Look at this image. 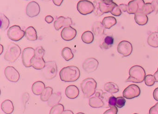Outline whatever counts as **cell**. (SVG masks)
Masks as SVG:
<instances>
[{
  "instance_id": "cell-1",
  "label": "cell",
  "mask_w": 158,
  "mask_h": 114,
  "mask_svg": "<svg viewBox=\"0 0 158 114\" xmlns=\"http://www.w3.org/2000/svg\"><path fill=\"white\" fill-rule=\"evenodd\" d=\"M60 80L65 82H73L80 78V71L77 67L68 66L63 68L60 72Z\"/></svg>"
},
{
  "instance_id": "cell-2",
  "label": "cell",
  "mask_w": 158,
  "mask_h": 114,
  "mask_svg": "<svg viewBox=\"0 0 158 114\" xmlns=\"http://www.w3.org/2000/svg\"><path fill=\"white\" fill-rule=\"evenodd\" d=\"M95 15L100 16L104 14L110 13L117 4L113 2H109L106 0H95L93 2Z\"/></svg>"
},
{
  "instance_id": "cell-3",
  "label": "cell",
  "mask_w": 158,
  "mask_h": 114,
  "mask_svg": "<svg viewBox=\"0 0 158 114\" xmlns=\"http://www.w3.org/2000/svg\"><path fill=\"white\" fill-rule=\"evenodd\" d=\"M129 77L127 80V82L139 83L145 80L146 72L141 66L135 65L130 68L129 71Z\"/></svg>"
},
{
  "instance_id": "cell-4",
  "label": "cell",
  "mask_w": 158,
  "mask_h": 114,
  "mask_svg": "<svg viewBox=\"0 0 158 114\" xmlns=\"http://www.w3.org/2000/svg\"><path fill=\"white\" fill-rule=\"evenodd\" d=\"M97 83L94 79L88 78L83 80L80 85L81 90L85 97L89 98L96 92Z\"/></svg>"
},
{
  "instance_id": "cell-5",
  "label": "cell",
  "mask_w": 158,
  "mask_h": 114,
  "mask_svg": "<svg viewBox=\"0 0 158 114\" xmlns=\"http://www.w3.org/2000/svg\"><path fill=\"white\" fill-rule=\"evenodd\" d=\"M21 52V49L19 45L15 43H10L4 55V59L10 62H15L20 57Z\"/></svg>"
},
{
  "instance_id": "cell-6",
  "label": "cell",
  "mask_w": 158,
  "mask_h": 114,
  "mask_svg": "<svg viewBox=\"0 0 158 114\" xmlns=\"http://www.w3.org/2000/svg\"><path fill=\"white\" fill-rule=\"evenodd\" d=\"M58 72L57 64L54 61H47L46 65L42 69V73L45 79L52 80L55 78Z\"/></svg>"
},
{
  "instance_id": "cell-7",
  "label": "cell",
  "mask_w": 158,
  "mask_h": 114,
  "mask_svg": "<svg viewBox=\"0 0 158 114\" xmlns=\"http://www.w3.org/2000/svg\"><path fill=\"white\" fill-rule=\"evenodd\" d=\"M7 35L10 40L19 41L24 36L25 32L21 29L19 26H13L8 30Z\"/></svg>"
},
{
  "instance_id": "cell-8",
  "label": "cell",
  "mask_w": 158,
  "mask_h": 114,
  "mask_svg": "<svg viewBox=\"0 0 158 114\" xmlns=\"http://www.w3.org/2000/svg\"><path fill=\"white\" fill-rule=\"evenodd\" d=\"M77 10L81 14L87 15L94 12V5L91 2L82 0L77 3Z\"/></svg>"
},
{
  "instance_id": "cell-9",
  "label": "cell",
  "mask_w": 158,
  "mask_h": 114,
  "mask_svg": "<svg viewBox=\"0 0 158 114\" xmlns=\"http://www.w3.org/2000/svg\"><path fill=\"white\" fill-rule=\"evenodd\" d=\"M35 56V49L33 48L27 47L24 49L22 54V61L26 68L32 67L31 60Z\"/></svg>"
},
{
  "instance_id": "cell-10",
  "label": "cell",
  "mask_w": 158,
  "mask_h": 114,
  "mask_svg": "<svg viewBox=\"0 0 158 114\" xmlns=\"http://www.w3.org/2000/svg\"><path fill=\"white\" fill-rule=\"evenodd\" d=\"M145 4L143 0H132L127 4V13L135 14L137 13L142 11Z\"/></svg>"
},
{
  "instance_id": "cell-11",
  "label": "cell",
  "mask_w": 158,
  "mask_h": 114,
  "mask_svg": "<svg viewBox=\"0 0 158 114\" xmlns=\"http://www.w3.org/2000/svg\"><path fill=\"white\" fill-rule=\"evenodd\" d=\"M140 90L137 85L132 84L127 86L123 92V96L126 99H131L139 96Z\"/></svg>"
},
{
  "instance_id": "cell-12",
  "label": "cell",
  "mask_w": 158,
  "mask_h": 114,
  "mask_svg": "<svg viewBox=\"0 0 158 114\" xmlns=\"http://www.w3.org/2000/svg\"><path fill=\"white\" fill-rule=\"evenodd\" d=\"M117 51L123 57L130 56L133 51V46L130 42L127 41H122L117 46Z\"/></svg>"
},
{
  "instance_id": "cell-13",
  "label": "cell",
  "mask_w": 158,
  "mask_h": 114,
  "mask_svg": "<svg viewBox=\"0 0 158 114\" xmlns=\"http://www.w3.org/2000/svg\"><path fill=\"white\" fill-rule=\"evenodd\" d=\"M4 74L8 80L12 82H17L20 79L19 72L12 66L6 67L4 70Z\"/></svg>"
},
{
  "instance_id": "cell-14",
  "label": "cell",
  "mask_w": 158,
  "mask_h": 114,
  "mask_svg": "<svg viewBox=\"0 0 158 114\" xmlns=\"http://www.w3.org/2000/svg\"><path fill=\"white\" fill-rule=\"evenodd\" d=\"M99 62L94 58H89L84 61L83 63V68L87 73L94 72L98 69Z\"/></svg>"
},
{
  "instance_id": "cell-15",
  "label": "cell",
  "mask_w": 158,
  "mask_h": 114,
  "mask_svg": "<svg viewBox=\"0 0 158 114\" xmlns=\"http://www.w3.org/2000/svg\"><path fill=\"white\" fill-rule=\"evenodd\" d=\"M26 11L28 17L34 18L38 16L40 13V7L36 2H31L27 6Z\"/></svg>"
},
{
  "instance_id": "cell-16",
  "label": "cell",
  "mask_w": 158,
  "mask_h": 114,
  "mask_svg": "<svg viewBox=\"0 0 158 114\" xmlns=\"http://www.w3.org/2000/svg\"><path fill=\"white\" fill-rule=\"evenodd\" d=\"M77 31L75 29L70 26L65 27L61 33V37L63 40L69 41L73 40L77 35Z\"/></svg>"
},
{
  "instance_id": "cell-17",
  "label": "cell",
  "mask_w": 158,
  "mask_h": 114,
  "mask_svg": "<svg viewBox=\"0 0 158 114\" xmlns=\"http://www.w3.org/2000/svg\"><path fill=\"white\" fill-rule=\"evenodd\" d=\"M73 24L72 19L69 17L65 18L63 16H60L57 18L54 23L55 30L59 31L62 27H68Z\"/></svg>"
},
{
  "instance_id": "cell-18",
  "label": "cell",
  "mask_w": 158,
  "mask_h": 114,
  "mask_svg": "<svg viewBox=\"0 0 158 114\" xmlns=\"http://www.w3.org/2000/svg\"><path fill=\"white\" fill-rule=\"evenodd\" d=\"M65 94L70 99H75L79 96V89L76 85H69L65 89Z\"/></svg>"
},
{
  "instance_id": "cell-19",
  "label": "cell",
  "mask_w": 158,
  "mask_h": 114,
  "mask_svg": "<svg viewBox=\"0 0 158 114\" xmlns=\"http://www.w3.org/2000/svg\"><path fill=\"white\" fill-rule=\"evenodd\" d=\"M45 84L41 81L35 82L32 86V91L35 95H40L45 89Z\"/></svg>"
},
{
  "instance_id": "cell-20",
  "label": "cell",
  "mask_w": 158,
  "mask_h": 114,
  "mask_svg": "<svg viewBox=\"0 0 158 114\" xmlns=\"http://www.w3.org/2000/svg\"><path fill=\"white\" fill-rule=\"evenodd\" d=\"M46 61L43 58L33 57L31 60V65L34 69L36 70H42L46 65Z\"/></svg>"
},
{
  "instance_id": "cell-21",
  "label": "cell",
  "mask_w": 158,
  "mask_h": 114,
  "mask_svg": "<svg viewBox=\"0 0 158 114\" xmlns=\"http://www.w3.org/2000/svg\"><path fill=\"white\" fill-rule=\"evenodd\" d=\"M25 36L29 41H35L38 39L36 31L33 26H29L26 29L25 31Z\"/></svg>"
},
{
  "instance_id": "cell-22",
  "label": "cell",
  "mask_w": 158,
  "mask_h": 114,
  "mask_svg": "<svg viewBox=\"0 0 158 114\" xmlns=\"http://www.w3.org/2000/svg\"><path fill=\"white\" fill-rule=\"evenodd\" d=\"M1 108L5 114H12L14 111L13 103L9 99L5 100L2 103Z\"/></svg>"
},
{
  "instance_id": "cell-23",
  "label": "cell",
  "mask_w": 158,
  "mask_h": 114,
  "mask_svg": "<svg viewBox=\"0 0 158 114\" xmlns=\"http://www.w3.org/2000/svg\"><path fill=\"white\" fill-rule=\"evenodd\" d=\"M89 104L91 107L93 108H100L104 106L103 100L101 97L97 96L90 97L89 99Z\"/></svg>"
},
{
  "instance_id": "cell-24",
  "label": "cell",
  "mask_w": 158,
  "mask_h": 114,
  "mask_svg": "<svg viewBox=\"0 0 158 114\" xmlns=\"http://www.w3.org/2000/svg\"><path fill=\"white\" fill-rule=\"evenodd\" d=\"M135 20L139 25L144 26L147 24L148 19L147 15L142 12H139L135 14Z\"/></svg>"
},
{
  "instance_id": "cell-25",
  "label": "cell",
  "mask_w": 158,
  "mask_h": 114,
  "mask_svg": "<svg viewBox=\"0 0 158 114\" xmlns=\"http://www.w3.org/2000/svg\"><path fill=\"white\" fill-rule=\"evenodd\" d=\"M61 98L62 96L61 92H58L54 93L51 96L48 100V105L52 107L54 106L59 104L61 100Z\"/></svg>"
},
{
  "instance_id": "cell-26",
  "label": "cell",
  "mask_w": 158,
  "mask_h": 114,
  "mask_svg": "<svg viewBox=\"0 0 158 114\" xmlns=\"http://www.w3.org/2000/svg\"><path fill=\"white\" fill-rule=\"evenodd\" d=\"M117 23L116 19L112 16H108L104 18L102 23L106 29H110Z\"/></svg>"
},
{
  "instance_id": "cell-27",
  "label": "cell",
  "mask_w": 158,
  "mask_h": 114,
  "mask_svg": "<svg viewBox=\"0 0 158 114\" xmlns=\"http://www.w3.org/2000/svg\"><path fill=\"white\" fill-rule=\"evenodd\" d=\"M147 42L149 45L152 47H158V32L150 34L147 39Z\"/></svg>"
},
{
  "instance_id": "cell-28",
  "label": "cell",
  "mask_w": 158,
  "mask_h": 114,
  "mask_svg": "<svg viewBox=\"0 0 158 114\" xmlns=\"http://www.w3.org/2000/svg\"><path fill=\"white\" fill-rule=\"evenodd\" d=\"M104 28L101 22H97L94 24L92 26V31L95 35L99 36L104 34Z\"/></svg>"
},
{
  "instance_id": "cell-29",
  "label": "cell",
  "mask_w": 158,
  "mask_h": 114,
  "mask_svg": "<svg viewBox=\"0 0 158 114\" xmlns=\"http://www.w3.org/2000/svg\"><path fill=\"white\" fill-rule=\"evenodd\" d=\"M114 39L112 37L110 36H107L104 37L103 42L100 45V47L102 49H109L114 44Z\"/></svg>"
},
{
  "instance_id": "cell-30",
  "label": "cell",
  "mask_w": 158,
  "mask_h": 114,
  "mask_svg": "<svg viewBox=\"0 0 158 114\" xmlns=\"http://www.w3.org/2000/svg\"><path fill=\"white\" fill-rule=\"evenodd\" d=\"M104 89L105 91L111 94L119 92V87L117 85L112 82L106 83L104 85Z\"/></svg>"
},
{
  "instance_id": "cell-31",
  "label": "cell",
  "mask_w": 158,
  "mask_h": 114,
  "mask_svg": "<svg viewBox=\"0 0 158 114\" xmlns=\"http://www.w3.org/2000/svg\"><path fill=\"white\" fill-rule=\"evenodd\" d=\"M81 39L82 41L85 44H91L94 41V34L90 31H85L82 34Z\"/></svg>"
},
{
  "instance_id": "cell-32",
  "label": "cell",
  "mask_w": 158,
  "mask_h": 114,
  "mask_svg": "<svg viewBox=\"0 0 158 114\" xmlns=\"http://www.w3.org/2000/svg\"><path fill=\"white\" fill-rule=\"evenodd\" d=\"M61 56L66 61H69L74 57V54L72 52V49L67 47L63 49L61 51Z\"/></svg>"
},
{
  "instance_id": "cell-33",
  "label": "cell",
  "mask_w": 158,
  "mask_h": 114,
  "mask_svg": "<svg viewBox=\"0 0 158 114\" xmlns=\"http://www.w3.org/2000/svg\"><path fill=\"white\" fill-rule=\"evenodd\" d=\"M53 89L51 87H47L44 89V91L40 95V98L41 101L47 102L49 99L52 94Z\"/></svg>"
},
{
  "instance_id": "cell-34",
  "label": "cell",
  "mask_w": 158,
  "mask_h": 114,
  "mask_svg": "<svg viewBox=\"0 0 158 114\" xmlns=\"http://www.w3.org/2000/svg\"><path fill=\"white\" fill-rule=\"evenodd\" d=\"M0 18H1V29L2 30H7L10 26V20L2 14H1L0 15Z\"/></svg>"
},
{
  "instance_id": "cell-35",
  "label": "cell",
  "mask_w": 158,
  "mask_h": 114,
  "mask_svg": "<svg viewBox=\"0 0 158 114\" xmlns=\"http://www.w3.org/2000/svg\"><path fill=\"white\" fill-rule=\"evenodd\" d=\"M64 109L63 105L59 104L52 108L49 114H62Z\"/></svg>"
},
{
  "instance_id": "cell-36",
  "label": "cell",
  "mask_w": 158,
  "mask_h": 114,
  "mask_svg": "<svg viewBox=\"0 0 158 114\" xmlns=\"http://www.w3.org/2000/svg\"><path fill=\"white\" fill-rule=\"evenodd\" d=\"M153 11H154V10H153L152 3L148 2V3H145L141 12L146 14V15H148V14H150Z\"/></svg>"
},
{
  "instance_id": "cell-37",
  "label": "cell",
  "mask_w": 158,
  "mask_h": 114,
  "mask_svg": "<svg viewBox=\"0 0 158 114\" xmlns=\"http://www.w3.org/2000/svg\"><path fill=\"white\" fill-rule=\"evenodd\" d=\"M144 81H145V84L148 86H152L156 82L154 76L150 74L146 76Z\"/></svg>"
},
{
  "instance_id": "cell-38",
  "label": "cell",
  "mask_w": 158,
  "mask_h": 114,
  "mask_svg": "<svg viewBox=\"0 0 158 114\" xmlns=\"http://www.w3.org/2000/svg\"><path fill=\"white\" fill-rule=\"evenodd\" d=\"M45 50L42 46H39L35 49V57H36L43 58L45 55Z\"/></svg>"
},
{
  "instance_id": "cell-39",
  "label": "cell",
  "mask_w": 158,
  "mask_h": 114,
  "mask_svg": "<svg viewBox=\"0 0 158 114\" xmlns=\"http://www.w3.org/2000/svg\"><path fill=\"white\" fill-rule=\"evenodd\" d=\"M126 104V100L123 96H119L116 98V106L119 108H122Z\"/></svg>"
},
{
  "instance_id": "cell-40",
  "label": "cell",
  "mask_w": 158,
  "mask_h": 114,
  "mask_svg": "<svg viewBox=\"0 0 158 114\" xmlns=\"http://www.w3.org/2000/svg\"><path fill=\"white\" fill-rule=\"evenodd\" d=\"M116 98L114 96H111L109 97V100L108 101V106L111 108V107L116 106Z\"/></svg>"
},
{
  "instance_id": "cell-41",
  "label": "cell",
  "mask_w": 158,
  "mask_h": 114,
  "mask_svg": "<svg viewBox=\"0 0 158 114\" xmlns=\"http://www.w3.org/2000/svg\"><path fill=\"white\" fill-rule=\"evenodd\" d=\"M111 14L115 16H119L122 14V11L120 10L119 6L116 5L111 12Z\"/></svg>"
},
{
  "instance_id": "cell-42",
  "label": "cell",
  "mask_w": 158,
  "mask_h": 114,
  "mask_svg": "<svg viewBox=\"0 0 158 114\" xmlns=\"http://www.w3.org/2000/svg\"><path fill=\"white\" fill-rule=\"evenodd\" d=\"M118 109L116 106L111 107L110 109L106 110L103 114H117Z\"/></svg>"
},
{
  "instance_id": "cell-43",
  "label": "cell",
  "mask_w": 158,
  "mask_h": 114,
  "mask_svg": "<svg viewBox=\"0 0 158 114\" xmlns=\"http://www.w3.org/2000/svg\"><path fill=\"white\" fill-rule=\"evenodd\" d=\"M152 5L153 7L154 11L155 12V13L157 14L158 12V1L157 0H153V1L151 2Z\"/></svg>"
},
{
  "instance_id": "cell-44",
  "label": "cell",
  "mask_w": 158,
  "mask_h": 114,
  "mask_svg": "<svg viewBox=\"0 0 158 114\" xmlns=\"http://www.w3.org/2000/svg\"><path fill=\"white\" fill-rule=\"evenodd\" d=\"M148 114H158V109L157 107L154 105L151 108Z\"/></svg>"
},
{
  "instance_id": "cell-45",
  "label": "cell",
  "mask_w": 158,
  "mask_h": 114,
  "mask_svg": "<svg viewBox=\"0 0 158 114\" xmlns=\"http://www.w3.org/2000/svg\"><path fill=\"white\" fill-rule=\"evenodd\" d=\"M53 20H54V18L52 16H51V15H48L45 17V21L47 22L48 23L50 24L52 22Z\"/></svg>"
},
{
  "instance_id": "cell-46",
  "label": "cell",
  "mask_w": 158,
  "mask_h": 114,
  "mask_svg": "<svg viewBox=\"0 0 158 114\" xmlns=\"http://www.w3.org/2000/svg\"><path fill=\"white\" fill-rule=\"evenodd\" d=\"M119 8L120 10L123 12H127V5L124 4H121L119 5Z\"/></svg>"
},
{
  "instance_id": "cell-47",
  "label": "cell",
  "mask_w": 158,
  "mask_h": 114,
  "mask_svg": "<svg viewBox=\"0 0 158 114\" xmlns=\"http://www.w3.org/2000/svg\"><path fill=\"white\" fill-rule=\"evenodd\" d=\"M153 96L154 99L158 102V87L156 88L153 91Z\"/></svg>"
},
{
  "instance_id": "cell-48",
  "label": "cell",
  "mask_w": 158,
  "mask_h": 114,
  "mask_svg": "<svg viewBox=\"0 0 158 114\" xmlns=\"http://www.w3.org/2000/svg\"><path fill=\"white\" fill-rule=\"evenodd\" d=\"M63 1L64 0H52V2L56 6H60L63 2Z\"/></svg>"
},
{
  "instance_id": "cell-49",
  "label": "cell",
  "mask_w": 158,
  "mask_h": 114,
  "mask_svg": "<svg viewBox=\"0 0 158 114\" xmlns=\"http://www.w3.org/2000/svg\"><path fill=\"white\" fill-rule=\"evenodd\" d=\"M62 114H74L73 112L70 110H64Z\"/></svg>"
},
{
  "instance_id": "cell-50",
  "label": "cell",
  "mask_w": 158,
  "mask_h": 114,
  "mask_svg": "<svg viewBox=\"0 0 158 114\" xmlns=\"http://www.w3.org/2000/svg\"><path fill=\"white\" fill-rule=\"evenodd\" d=\"M153 76H154V78H155V81L158 82V68L157 71L155 73Z\"/></svg>"
},
{
  "instance_id": "cell-51",
  "label": "cell",
  "mask_w": 158,
  "mask_h": 114,
  "mask_svg": "<svg viewBox=\"0 0 158 114\" xmlns=\"http://www.w3.org/2000/svg\"><path fill=\"white\" fill-rule=\"evenodd\" d=\"M1 55L2 52H3V46H2V45H1Z\"/></svg>"
},
{
  "instance_id": "cell-52",
  "label": "cell",
  "mask_w": 158,
  "mask_h": 114,
  "mask_svg": "<svg viewBox=\"0 0 158 114\" xmlns=\"http://www.w3.org/2000/svg\"><path fill=\"white\" fill-rule=\"evenodd\" d=\"M42 1H45V2H49L51 0H41Z\"/></svg>"
},
{
  "instance_id": "cell-53",
  "label": "cell",
  "mask_w": 158,
  "mask_h": 114,
  "mask_svg": "<svg viewBox=\"0 0 158 114\" xmlns=\"http://www.w3.org/2000/svg\"><path fill=\"white\" fill-rule=\"evenodd\" d=\"M155 105L156 106V107H157V108H158V103H156V104H155Z\"/></svg>"
},
{
  "instance_id": "cell-54",
  "label": "cell",
  "mask_w": 158,
  "mask_h": 114,
  "mask_svg": "<svg viewBox=\"0 0 158 114\" xmlns=\"http://www.w3.org/2000/svg\"><path fill=\"white\" fill-rule=\"evenodd\" d=\"M106 1L109 2H113V0H106Z\"/></svg>"
},
{
  "instance_id": "cell-55",
  "label": "cell",
  "mask_w": 158,
  "mask_h": 114,
  "mask_svg": "<svg viewBox=\"0 0 158 114\" xmlns=\"http://www.w3.org/2000/svg\"><path fill=\"white\" fill-rule=\"evenodd\" d=\"M76 114H85V113H82V112H79V113H77Z\"/></svg>"
},
{
  "instance_id": "cell-56",
  "label": "cell",
  "mask_w": 158,
  "mask_h": 114,
  "mask_svg": "<svg viewBox=\"0 0 158 114\" xmlns=\"http://www.w3.org/2000/svg\"></svg>"
},
{
  "instance_id": "cell-57",
  "label": "cell",
  "mask_w": 158,
  "mask_h": 114,
  "mask_svg": "<svg viewBox=\"0 0 158 114\" xmlns=\"http://www.w3.org/2000/svg\"></svg>"
},
{
  "instance_id": "cell-58",
  "label": "cell",
  "mask_w": 158,
  "mask_h": 114,
  "mask_svg": "<svg viewBox=\"0 0 158 114\" xmlns=\"http://www.w3.org/2000/svg\"><path fill=\"white\" fill-rule=\"evenodd\" d=\"M157 1H158V0H157Z\"/></svg>"
}]
</instances>
